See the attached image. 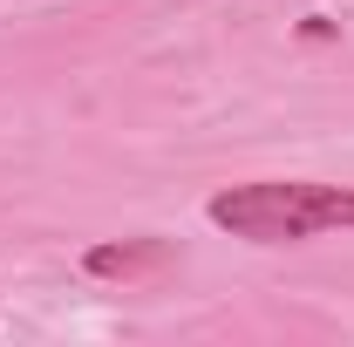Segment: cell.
Here are the masks:
<instances>
[{
  "mask_svg": "<svg viewBox=\"0 0 354 347\" xmlns=\"http://www.w3.org/2000/svg\"><path fill=\"white\" fill-rule=\"evenodd\" d=\"M205 218L252 245H300L320 232H354V191L348 184H300V177L232 184L205 205Z\"/></svg>",
  "mask_w": 354,
  "mask_h": 347,
  "instance_id": "cell-1",
  "label": "cell"
},
{
  "mask_svg": "<svg viewBox=\"0 0 354 347\" xmlns=\"http://www.w3.org/2000/svg\"><path fill=\"white\" fill-rule=\"evenodd\" d=\"M171 259H177L171 238H123V245L109 238V245L88 252V272H95V279H157Z\"/></svg>",
  "mask_w": 354,
  "mask_h": 347,
  "instance_id": "cell-2",
  "label": "cell"
}]
</instances>
